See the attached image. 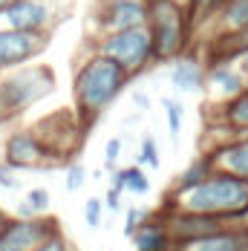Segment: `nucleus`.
I'll use <instances>...</instances> for the list:
<instances>
[{
	"instance_id": "nucleus-22",
	"label": "nucleus",
	"mask_w": 248,
	"mask_h": 251,
	"mask_svg": "<svg viewBox=\"0 0 248 251\" xmlns=\"http://www.w3.org/2000/svg\"><path fill=\"white\" fill-rule=\"evenodd\" d=\"M225 0H191V6H188V15H191V21H202V18H211L220 6H223Z\"/></svg>"
},
{
	"instance_id": "nucleus-24",
	"label": "nucleus",
	"mask_w": 248,
	"mask_h": 251,
	"mask_svg": "<svg viewBox=\"0 0 248 251\" xmlns=\"http://www.w3.org/2000/svg\"><path fill=\"white\" fill-rule=\"evenodd\" d=\"M26 202H29V205H32V208H35V211L44 217V214L50 211L52 197H50V191H47V188H32V191L26 194Z\"/></svg>"
},
{
	"instance_id": "nucleus-21",
	"label": "nucleus",
	"mask_w": 248,
	"mask_h": 251,
	"mask_svg": "<svg viewBox=\"0 0 248 251\" xmlns=\"http://www.w3.org/2000/svg\"><path fill=\"white\" fill-rule=\"evenodd\" d=\"M148 165L150 171L159 168V148H156V139L153 136H145L142 145H139V168Z\"/></svg>"
},
{
	"instance_id": "nucleus-5",
	"label": "nucleus",
	"mask_w": 248,
	"mask_h": 251,
	"mask_svg": "<svg viewBox=\"0 0 248 251\" xmlns=\"http://www.w3.org/2000/svg\"><path fill=\"white\" fill-rule=\"evenodd\" d=\"M96 52L104 55V58H110V61H116L127 75H136L148 64H153V44H150L148 26L110 32V35H104L96 44Z\"/></svg>"
},
{
	"instance_id": "nucleus-31",
	"label": "nucleus",
	"mask_w": 248,
	"mask_h": 251,
	"mask_svg": "<svg viewBox=\"0 0 248 251\" xmlns=\"http://www.w3.org/2000/svg\"><path fill=\"white\" fill-rule=\"evenodd\" d=\"M104 208H107V211H119V208H122V191H119V188L110 185V191H107V197H104Z\"/></svg>"
},
{
	"instance_id": "nucleus-19",
	"label": "nucleus",
	"mask_w": 248,
	"mask_h": 251,
	"mask_svg": "<svg viewBox=\"0 0 248 251\" xmlns=\"http://www.w3.org/2000/svg\"><path fill=\"white\" fill-rule=\"evenodd\" d=\"M214 171V162H211V156H199V159H194L182 174H179V179H176V188L174 194H179V191H188V188H194V185H199L205 176Z\"/></svg>"
},
{
	"instance_id": "nucleus-1",
	"label": "nucleus",
	"mask_w": 248,
	"mask_h": 251,
	"mask_svg": "<svg viewBox=\"0 0 248 251\" xmlns=\"http://www.w3.org/2000/svg\"><path fill=\"white\" fill-rule=\"evenodd\" d=\"M171 208L217 217L223 223H243L248 217V182L214 168L199 185L171 194Z\"/></svg>"
},
{
	"instance_id": "nucleus-20",
	"label": "nucleus",
	"mask_w": 248,
	"mask_h": 251,
	"mask_svg": "<svg viewBox=\"0 0 248 251\" xmlns=\"http://www.w3.org/2000/svg\"><path fill=\"white\" fill-rule=\"evenodd\" d=\"M162 107H165V119H168L171 139H179V133H182V116H185L182 104L176 99H162Z\"/></svg>"
},
{
	"instance_id": "nucleus-13",
	"label": "nucleus",
	"mask_w": 248,
	"mask_h": 251,
	"mask_svg": "<svg viewBox=\"0 0 248 251\" xmlns=\"http://www.w3.org/2000/svg\"><path fill=\"white\" fill-rule=\"evenodd\" d=\"M217 18V35L225 41H248V0H225L223 6L214 12Z\"/></svg>"
},
{
	"instance_id": "nucleus-8",
	"label": "nucleus",
	"mask_w": 248,
	"mask_h": 251,
	"mask_svg": "<svg viewBox=\"0 0 248 251\" xmlns=\"http://www.w3.org/2000/svg\"><path fill=\"white\" fill-rule=\"evenodd\" d=\"M61 223L52 217H35V220H18L12 217L3 234H0V251H35L47 237L58 234Z\"/></svg>"
},
{
	"instance_id": "nucleus-7",
	"label": "nucleus",
	"mask_w": 248,
	"mask_h": 251,
	"mask_svg": "<svg viewBox=\"0 0 248 251\" xmlns=\"http://www.w3.org/2000/svg\"><path fill=\"white\" fill-rule=\"evenodd\" d=\"M3 165H9L12 171H26V168H52L58 165V159L38 139L35 130H15L3 145Z\"/></svg>"
},
{
	"instance_id": "nucleus-29",
	"label": "nucleus",
	"mask_w": 248,
	"mask_h": 251,
	"mask_svg": "<svg viewBox=\"0 0 248 251\" xmlns=\"http://www.w3.org/2000/svg\"><path fill=\"white\" fill-rule=\"evenodd\" d=\"M35 251H73V246H70V243H67V237L58 231V234L47 237V240H44V243H41Z\"/></svg>"
},
{
	"instance_id": "nucleus-23",
	"label": "nucleus",
	"mask_w": 248,
	"mask_h": 251,
	"mask_svg": "<svg viewBox=\"0 0 248 251\" xmlns=\"http://www.w3.org/2000/svg\"><path fill=\"white\" fill-rule=\"evenodd\" d=\"M84 182H87V168H84L81 162H73V165L67 168V191H70V194L81 191Z\"/></svg>"
},
{
	"instance_id": "nucleus-11",
	"label": "nucleus",
	"mask_w": 248,
	"mask_h": 251,
	"mask_svg": "<svg viewBox=\"0 0 248 251\" xmlns=\"http://www.w3.org/2000/svg\"><path fill=\"white\" fill-rule=\"evenodd\" d=\"M246 87H248V81L243 78V73L231 61H225V58H220L217 64H211L205 70V90H211V96L217 101H223V104L231 101L234 96H240Z\"/></svg>"
},
{
	"instance_id": "nucleus-6",
	"label": "nucleus",
	"mask_w": 248,
	"mask_h": 251,
	"mask_svg": "<svg viewBox=\"0 0 248 251\" xmlns=\"http://www.w3.org/2000/svg\"><path fill=\"white\" fill-rule=\"evenodd\" d=\"M58 0H9L0 9V24L15 32H32V35H50V29L64 15H58Z\"/></svg>"
},
{
	"instance_id": "nucleus-15",
	"label": "nucleus",
	"mask_w": 248,
	"mask_h": 251,
	"mask_svg": "<svg viewBox=\"0 0 248 251\" xmlns=\"http://www.w3.org/2000/svg\"><path fill=\"white\" fill-rule=\"evenodd\" d=\"M205 64L194 55H179L171 67V84L179 93H202L205 90Z\"/></svg>"
},
{
	"instance_id": "nucleus-16",
	"label": "nucleus",
	"mask_w": 248,
	"mask_h": 251,
	"mask_svg": "<svg viewBox=\"0 0 248 251\" xmlns=\"http://www.w3.org/2000/svg\"><path fill=\"white\" fill-rule=\"evenodd\" d=\"M130 240H133L136 251H171L174 249V240L168 234L165 217H148L142 226L133 231Z\"/></svg>"
},
{
	"instance_id": "nucleus-33",
	"label": "nucleus",
	"mask_w": 248,
	"mask_h": 251,
	"mask_svg": "<svg viewBox=\"0 0 248 251\" xmlns=\"http://www.w3.org/2000/svg\"><path fill=\"white\" fill-rule=\"evenodd\" d=\"M133 104H136L139 110H148V107H150V99L145 96V93H136V96H133Z\"/></svg>"
},
{
	"instance_id": "nucleus-35",
	"label": "nucleus",
	"mask_w": 248,
	"mask_h": 251,
	"mask_svg": "<svg viewBox=\"0 0 248 251\" xmlns=\"http://www.w3.org/2000/svg\"><path fill=\"white\" fill-rule=\"evenodd\" d=\"M6 223H9V217H6V211H0V234H3V228H6Z\"/></svg>"
},
{
	"instance_id": "nucleus-14",
	"label": "nucleus",
	"mask_w": 248,
	"mask_h": 251,
	"mask_svg": "<svg viewBox=\"0 0 248 251\" xmlns=\"http://www.w3.org/2000/svg\"><path fill=\"white\" fill-rule=\"evenodd\" d=\"M214 168L225 171V174L240 176L243 182H248V136H237L231 142L220 145L214 153H208Z\"/></svg>"
},
{
	"instance_id": "nucleus-3",
	"label": "nucleus",
	"mask_w": 248,
	"mask_h": 251,
	"mask_svg": "<svg viewBox=\"0 0 248 251\" xmlns=\"http://www.w3.org/2000/svg\"><path fill=\"white\" fill-rule=\"evenodd\" d=\"M148 32L153 44V61H174L188 47L191 15L185 6L168 0H148Z\"/></svg>"
},
{
	"instance_id": "nucleus-38",
	"label": "nucleus",
	"mask_w": 248,
	"mask_h": 251,
	"mask_svg": "<svg viewBox=\"0 0 248 251\" xmlns=\"http://www.w3.org/2000/svg\"><path fill=\"white\" fill-rule=\"evenodd\" d=\"M171 251H185V249H179V246H174V249H171Z\"/></svg>"
},
{
	"instance_id": "nucleus-32",
	"label": "nucleus",
	"mask_w": 248,
	"mask_h": 251,
	"mask_svg": "<svg viewBox=\"0 0 248 251\" xmlns=\"http://www.w3.org/2000/svg\"><path fill=\"white\" fill-rule=\"evenodd\" d=\"M15 217H18V220H35V217H41V214H38V211H35V208H32V205H29V202H18V208H15Z\"/></svg>"
},
{
	"instance_id": "nucleus-12",
	"label": "nucleus",
	"mask_w": 248,
	"mask_h": 251,
	"mask_svg": "<svg viewBox=\"0 0 248 251\" xmlns=\"http://www.w3.org/2000/svg\"><path fill=\"white\" fill-rule=\"evenodd\" d=\"M185 251H248V226L243 223H228L225 228L191 240L188 246H182Z\"/></svg>"
},
{
	"instance_id": "nucleus-36",
	"label": "nucleus",
	"mask_w": 248,
	"mask_h": 251,
	"mask_svg": "<svg viewBox=\"0 0 248 251\" xmlns=\"http://www.w3.org/2000/svg\"><path fill=\"white\" fill-rule=\"evenodd\" d=\"M168 3H176V6H185V9L191 6V0H168Z\"/></svg>"
},
{
	"instance_id": "nucleus-18",
	"label": "nucleus",
	"mask_w": 248,
	"mask_h": 251,
	"mask_svg": "<svg viewBox=\"0 0 248 251\" xmlns=\"http://www.w3.org/2000/svg\"><path fill=\"white\" fill-rule=\"evenodd\" d=\"M113 188L119 191H127V194H136V197H145L150 191V179L145 174V168L139 165H130V168H122V171H113Z\"/></svg>"
},
{
	"instance_id": "nucleus-10",
	"label": "nucleus",
	"mask_w": 248,
	"mask_h": 251,
	"mask_svg": "<svg viewBox=\"0 0 248 251\" xmlns=\"http://www.w3.org/2000/svg\"><path fill=\"white\" fill-rule=\"evenodd\" d=\"M47 41H50V35L0 29V70H12V67H21L26 61H32L47 47Z\"/></svg>"
},
{
	"instance_id": "nucleus-26",
	"label": "nucleus",
	"mask_w": 248,
	"mask_h": 251,
	"mask_svg": "<svg viewBox=\"0 0 248 251\" xmlns=\"http://www.w3.org/2000/svg\"><path fill=\"white\" fill-rule=\"evenodd\" d=\"M119 156H122V139H110L107 148H104V168L110 174L119 171Z\"/></svg>"
},
{
	"instance_id": "nucleus-37",
	"label": "nucleus",
	"mask_w": 248,
	"mask_h": 251,
	"mask_svg": "<svg viewBox=\"0 0 248 251\" xmlns=\"http://www.w3.org/2000/svg\"><path fill=\"white\" fill-rule=\"evenodd\" d=\"M6 3H9V0H0V9H3V6H6Z\"/></svg>"
},
{
	"instance_id": "nucleus-9",
	"label": "nucleus",
	"mask_w": 248,
	"mask_h": 251,
	"mask_svg": "<svg viewBox=\"0 0 248 251\" xmlns=\"http://www.w3.org/2000/svg\"><path fill=\"white\" fill-rule=\"evenodd\" d=\"M148 24V0H107L99 12V29L104 35L139 29Z\"/></svg>"
},
{
	"instance_id": "nucleus-27",
	"label": "nucleus",
	"mask_w": 248,
	"mask_h": 251,
	"mask_svg": "<svg viewBox=\"0 0 248 251\" xmlns=\"http://www.w3.org/2000/svg\"><path fill=\"white\" fill-rule=\"evenodd\" d=\"M148 217H150V214L145 211V208H127V214H124V234H127V237H133V231L142 226Z\"/></svg>"
},
{
	"instance_id": "nucleus-34",
	"label": "nucleus",
	"mask_w": 248,
	"mask_h": 251,
	"mask_svg": "<svg viewBox=\"0 0 248 251\" xmlns=\"http://www.w3.org/2000/svg\"><path fill=\"white\" fill-rule=\"evenodd\" d=\"M9 119H12V116H9V110H6V107H3V101H0V125H6V122H9Z\"/></svg>"
},
{
	"instance_id": "nucleus-30",
	"label": "nucleus",
	"mask_w": 248,
	"mask_h": 251,
	"mask_svg": "<svg viewBox=\"0 0 248 251\" xmlns=\"http://www.w3.org/2000/svg\"><path fill=\"white\" fill-rule=\"evenodd\" d=\"M0 188L3 191H18L21 188V179L15 176V171L9 165H3V162H0Z\"/></svg>"
},
{
	"instance_id": "nucleus-25",
	"label": "nucleus",
	"mask_w": 248,
	"mask_h": 251,
	"mask_svg": "<svg viewBox=\"0 0 248 251\" xmlns=\"http://www.w3.org/2000/svg\"><path fill=\"white\" fill-rule=\"evenodd\" d=\"M101 214H104V202L99 197H90L87 205H84V220H87V226L93 228V231L101 226Z\"/></svg>"
},
{
	"instance_id": "nucleus-4",
	"label": "nucleus",
	"mask_w": 248,
	"mask_h": 251,
	"mask_svg": "<svg viewBox=\"0 0 248 251\" xmlns=\"http://www.w3.org/2000/svg\"><path fill=\"white\" fill-rule=\"evenodd\" d=\"M55 90V75L47 67H21L15 73L0 75V101L9 116H18L32 104L44 101Z\"/></svg>"
},
{
	"instance_id": "nucleus-2",
	"label": "nucleus",
	"mask_w": 248,
	"mask_h": 251,
	"mask_svg": "<svg viewBox=\"0 0 248 251\" xmlns=\"http://www.w3.org/2000/svg\"><path fill=\"white\" fill-rule=\"evenodd\" d=\"M127 73L116 61L104 58V55H90L73 78V99H75V113L78 122L93 125L101 113L122 96L124 84H127Z\"/></svg>"
},
{
	"instance_id": "nucleus-28",
	"label": "nucleus",
	"mask_w": 248,
	"mask_h": 251,
	"mask_svg": "<svg viewBox=\"0 0 248 251\" xmlns=\"http://www.w3.org/2000/svg\"><path fill=\"white\" fill-rule=\"evenodd\" d=\"M225 61H231V64L243 73V78L248 81V44H240L231 55H225Z\"/></svg>"
},
{
	"instance_id": "nucleus-17",
	"label": "nucleus",
	"mask_w": 248,
	"mask_h": 251,
	"mask_svg": "<svg viewBox=\"0 0 248 251\" xmlns=\"http://www.w3.org/2000/svg\"><path fill=\"white\" fill-rule=\"evenodd\" d=\"M223 125L234 133V136H248V87L234 96L231 101L223 104Z\"/></svg>"
}]
</instances>
